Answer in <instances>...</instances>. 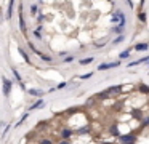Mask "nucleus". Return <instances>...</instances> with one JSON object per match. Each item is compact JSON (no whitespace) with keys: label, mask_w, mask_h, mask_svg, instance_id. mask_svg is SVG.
Masks as SVG:
<instances>
[{"label":"nucleus","mask_w":149,"mask_h":144,"mask_svg":"<svg viewBox=\"0 0 149 144\" xmlns=\"http://www.w3.org/2000/svg\"><path fill=\"white\" fill-rule=\"evenodd\" d=\"M128 56H130V51H122V53L119 54L120 59H123V58H128Z\"/></svg>","instance_id":"nucleus-12"},{"label":"nucleus","mask_w":149,"mask_h":144,"mask_svg":"<svg viewBox=\"0 0 149 144\" xmlns=\"http://www.w3.org/2000/svg\"><path fill=\"white\" fill-rule=\"evenodd\" d=\"M13 6H15V2H10V6H8V15H7V18H11V10H13Z\"/></svg>","instance_id":"nucleus-11"},{"label":"nucleus","mask_w":149,"mask_h":144,"mask_svg":"<svg viewBox=\"0 0 149 144\" xmlns=\"http://www.w3.org/2000/svg\"><path fill=\"white\" fill-rule=\"evenodd\" d=\"M88 77H91V72H90V74H85V75H82V79H88Z\"/></svg>","instance_id":"nucleus-22"},{"label":"nucleus","mask_w":149,"mask_h":144,"mask_svg":"<svg viewBox=\"0 0 149 144\" xmlns=\"http://www.w3.org/2000/svg\"><path fill=\"white\" fill-rule=\"evenodd\" d=\"M42 106H43V101H42V99H39L37 102H34V104L31 106V107H29V111H34V109H37V107H42Z\"/></svg>","instance_id":"nucleus-5"},{"label":"nucleus","mask_w":149,"mask_h":144,"mask_svg":"<svg viewBox=\"0 0 149 144\" xmlns=\"http://www.w3.org/2000/svg\"><path fill=\"white\" fill-rule=\"evenodd\" d=\"M31 11H32V13H37V6H36V5H34V6H32V8H31Z\"/></svg>","instance_id":"nucleus-23"},{"label":"nucleus","mask_w":149,"mask_h":144,"mask_svg":"<svg viewBox=\"0 0 149 144\" xmlns=\"http://www.w3.org/2000/svg\"><path fill=\"white\" fill-rule=\"evenodd\" d=\"M71 134H72V131H71V130H63V131H61V136L64 138V139L71 138Z\"/></svg>","instance_id":"nucleus-7"},{"label":"nucleus","mask_w":149,"mask_h":144,"mask_svg":"<svg viewBox=\"0 0 149 144\" xmlns=\"http://www.w3.org/2000/svg\"><path fill=\"white\" fill-rule=\"evenodd\" d=\"M29 93H31V95H34V96H42L43 95L42 90H29Z\"/></svg>","instance_id":"nucleus-8"},{"label":"nucleus","mask_w":149,"mask_h":144,"mask_svg":"<svg viewBox=\"0 0 149 144\" xmlns=\"http://www.w3.org/2000/svg\"><path fill=\"white\" fill-rule=\"evenodd\" d=\"M40 144H53V143L50 139H42V141H40Z\"/></svg>","instance_id":"nucleus-16"},{"label":"nucleus","mask_w":149,"mask_h":144,"mask_svg":"<svg viewBox=\"0 0 149 144\" xmlns=\"http://www.w3.org/2000/svg\"><path fill=\"white\" fill-rule=\"evenodd\" d=\"M144 125H149V118H144Z\"/></svg>","instance_id":"nucleus-24"},{"label":"nucleus","mask_w":149,"mask_h":144,"mask_svg":"<svg viewBox=\"0 0 149 144\" xmlns=\"http://www.w3.org/2000/svg\"><path fill=\"white\" fill-rule=\"evenodd\" d=\"M135 50H136V51H144V50H148V43H136V45H135Z\"/></svg>","instance_id":"nucleus-4"},{"label":"nucleus","mask_w":149,"mask_h":144,"mask_svg":"<svg viewBox=\"0 0 149 144\" xmlns=\"http://www.w3.org/2000/svg\"><path fill=\"white\" fill-rule=\"evenodd\" d=\"M10 90H11V82L3 77V95L8 96V95H10Z\"/></svg>","instance_id":"nucleus-2"},{"label":"nucleus","mask_w":149,"mask_h":144,"mask_svg":"<svg viewBox=\"0 0 149 144\" xmlns=\"http://www.w3.org/2000/svg\"><path fill=\"white\" fill-rule=\"evenodd\" d=\"M64 61H66V63H72V61H74V56H68Z\"/></svg>","instance_id":"nucleus-18"},{"label":"nucleus","mask_w":149,"mask_h":144,"mask_svg":"<svg viewBox=\"0 0 149 144\" xmlns=\"http://www.w3.org/2000/svg\"><path fill=\"white\" fill-rule=\"evenodd\" d=\"M19 53L23 54V58H24V59H26V61H29V56H27V54L24 53V50H23V48H19Z\"/></svg>","instance_id":"nucleus-13"},{"label":"nucleus","mask_w":149,"mask_h":144,"mask_svg":"<svg viewBox=\"0 0 149 144\" xmlns=\"http://www.w3.org/2000/svg\"><path fill=\"white\" fill-rule=\"evenodd\" d=\"M119 141L122 144H130V143L135 141V138H133L132 134H123V136H119Z\"/></svg>","instance_id":"nucleus-1"},{"label":"nucleus","mask_w":149,"mask_h":144,"mask_svg":"<svg viewBox=\"0 0 149 144\" xmlns=\"http://www.w3.org/2000/svg\"><path fill=\"white\" fill-rule=\"evenodd\" d=\"M59 144H69V143H68V141H63V143H59Z\"/></svg>","instance_id":"nucleus-25"},{"label":"nucleus","mask_w":149,"mask_h":144,"mask_svg":"<svg viewBox=\"0 0 149 144\" xmlns=\"http://www.w3.org/2000/svg\"><path fill=\"white\" fill-rule=\"evenodd\" d=\"M119 63H106V64H101L98 66V70H106V69H111V67H117Z\"/></svg>","instance_id":"nucleus-3"},{"label":"nucleus","mask_w":149,"mask_h":144,"mask_svg":"<svg viewBox=\"0 0 149 144\" xmlns=\"http://www.w3.org/2000/svg\"><path fill=\"white\" fill-rule=\"evenodd\" d=\"M139 19H141V21H146V15H144V13H141V15H139Z\"/></svg>","instance_id":"nucleus-21"},{"label":"nucleus","mask_w":149,"mask_h":144,"mask_svg":"<svg viewBox=\"0 0 149 144\" xmlns=\"http://www.w3.org/2000/svg\"><path fill=\"white\" fill-rule=\"evenodd\" d=\"M123 40V35H120V37H117L116 40H114V43H119V42H122Z\"/></svg>","instance_id":"nucleus-17"},{"label":"nucleus","mask_w":149,"mask_h":144,"mask_svg":"<svg viewBox=\"0 0 149 144\" xmlns=\"http://www.w3.org/2000/svg\"><path fill=\"white\" fill-rule=\"evenodd\" d=\"M13 75L16 77L18 80H21V77H19V74H18V70H15V69H13Z\"/></svg>","instance_id":"nucleus-19"},{"label":"nucleus","mask_w":149,"mask_h":144,"mask_svg":"<svg viewBox=\"0 0 149 144\" xmlns=\"http://www.w3.org/2000/svg\"><path fill=\"white\" fill-rule=\"evenodd\" d=\"M103 144H111V143H103Z\"/></svg>","instance_id":"nucleus-26"},{"label":"nucleus","mask_w":149,"mask_h":144,"mask_svg":"<svg viewBox=\"0 0 149 144\" xmlns=\"http://www.w3.org/2000/svg\"><path fill=\"white\" fill-rule=\"evenodd\" d=\"M88 131V127H85V128H80V130H79V133H87Z\"/></svg>","instance_id":"nucleus-20"},{"label":"nucleus","mask_w":149,"mask_h":144,"mask_svg":"<svg viewBox=\"0 0 149 144\" xmlns=\"http://www.w3.org/2000/svg\"><path fill=\"white\" fill-rule=\"evenodd\" d=\"M34 35H36L37 38H40V37H42V34H40V29H37V31L34 32Z\"/></svg>","instance_id":"nucleus-15"},{"label":"nucleus","mask_w":149,"mask_h":144,"mask_svg":"<svg viewBox=\"0 0 149 144\" xmlns=\"http://www.w3.org/2000/svg\"><path fill=\"white\" fill-rule=\"evenodd\" d=\"M139 90H141L143 93H149V88H148V86H144V85H141V86H139Z\"/></svg>","instance_id":"nucleus-14"},{"label":"nucleus","mask_w":149,"mask_h":144,"mask_svg":"<svg viewBox=\"0 0 149 144\" xmlns=\"http://www.w3.org/2000/svg\"><path fill=\"white\" fill-rule=\"evenodd\" d=\"M37 54H39V56L42 58L43 61H52V58H50V56H47V54H43V53H40V51H37Z\"/></svg>","instance_id":"nucleus-10"},{"label":"nucleus","mask_w":149,"mask_h":144,"mask_svg":"<svg viewBox=\"0 0 149 144\" xmlns=\"http://www.w3.org/2000/svg\"><path fill=\"white\" fill-rule=\"evenodd\" d=\"M19 24H21V31L26 32V24H24V18H23V11H19Z\"/></svg>","instance_id":"nucleus-6"},{"label":"nucleus","mask_w":149,"mask_h":144,"mask_svg":"<svg viewBox=\"0 0 149 144\" xmlns=\"http://www.w3.org/2000/svg\"><path fill=\"white\" fill-rule=\"evenodd\" d=\"M130 144H133V143H130Z\"/></svg>","instance_id":"nucleus-27"},{"label":"nucleus","mask_w":149,"mask_h":144,"mask_svg":"<svg viewBox=\"0 0 149 144\" xmlns=\"http://www.w3.org/2000/svg\"><path fill=\"white\" fill-rule=\"evenodd\" d=\"M91 61H93V58H85V59H80V64H82V66H85V64H90Z\"/></svg>","instance_id":"nucleus-9"}]
</instances>
